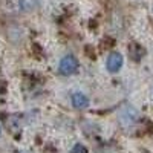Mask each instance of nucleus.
Returning a JSON list of instances; mask_svg holds the SVG:
<instances>
[{"label":"nucleus","instance_id":"nucleus-6","mask_svg":"<svg viewBox=\"0 0 153 153\" xmlns=\"http://www.w3.org/2000/svg\"><path fill=\"white\" fill-rule=\"evenodd\" d=\"M38 6L37 0H20V8L23 11H32Z\"/></svg>","mask_w":153,"mask_h":153},{"label":"nucleus","instance_id":"nucleus-4","mask_svg":"<svg viewBox=\"0 0 153 153\" xmlns=\"http://www.w3.org/2000/svg\"><path fill=\"white\" fill-rule=\"evenodd\" d=\"M71 101H72V106H74L75 109H78V110H83V109L89 107V98H87L84 94H81V92L72 94Z\"/></svg>","mask_w":153,"mask_h":153},{"label":"nucleus","instance_id":"nucleus-1","mask_svg":"<svg viewBox=\"0 0 153 153\" xmlns=\"http://www.w3.org/2000/svg\"><path fill=\"white\" fill-rule=\"evenodd\" d=\"M60 74L63 75H74L76 71H78V60H76L74 55L68 54L60 60Z\"/></svg>","mask_w":153,"mask_h":153},{"label":"nucleus","instance_id":"nucleus-7","mask_svg":"<svg viewBox=\"0 0 153 153\" xmlns=\"http://www.w3.org/2000/svg\"><path fill=\"white\" fill-rule=\"evenodd\" d=\"M71 153H89V152H87V149H86L83 144H75V146L72 147Z\"/></svg>","mask_w":153,"mask_h":153},{"label":"nucleus","instance_id":"nucleus-3","mask_svg":"<svg viewBox=\"0 0 153 153\" xmlns=\"http://www.w3.org/2000/svg\"><path fill=\"white\" fill-rule=\"evenodd\" d=\"M120 120H121V124L123 126H132V124H135V121L138 120L136 109H133V107L124 109L123 113H121V117H120Z\"/></svg>","mask_w":153,"mask_h":153},{"label":"nucleus","instance_id":"nucleus-5","mask_svg":"<svg viewBox=\"0 0 153 153\" xmlns=\"http://www.w3.org/2000/svg\"><path fill=\"white\" fill-rule=\"evenodd\" d=\"M129 55H130V58L135 60V61L141 60V57L144 55V48L139 46V45H136V43H132V45L129 46Z\"/></svg>","mask_w":153,"mask_h":153},{"label":"nucleus","instance_id":"nucleus-2","mask_svg":"<svg viewBox=\"0 0 153 153\" xmlns=\"http://www.w3.org/2000/svg\"><path fill=\"white\" fill-rule=\"evenodd\" d=\"M106 68L110 74L118 72L123 68V55L120 52H112L106 60Z\"/></svg>","mask_w":153,"mask_h":153},{"label":"nucleus","instance_id":"nucleus-8","mask_svg":"<svg viewBox=\"0 0 153 153\" xmlns=\"http://www.w3.org/2000/svg\"><path fill=\"white\" fill-rule=\"evenodd\" d=\"M0 135H2V129H0Z\"/></svg>","mask_w":153,"mask_h":153}]
</instances>
